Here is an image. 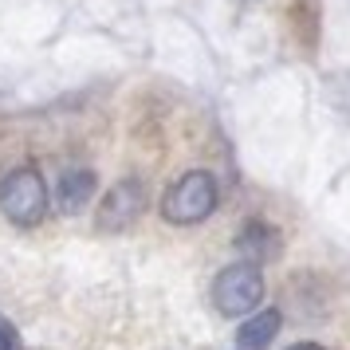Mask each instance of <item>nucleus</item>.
Wrapping results in <instances>:
<instances>
[{"instance_id":"nucleus-3","label":"nucleus","mask_w":350,"mask_h":350,"mask_svg":"<svg viewBox=\"0 0 350 350\" xmlns=\"http://www.w3.org/2000/svg\"><path fill=\"white\" fill-rule=\"evenodd\" d=\"M0 208H4V217L12 224L44 221V213H48V185H44L40 170L20 165V170H12V174L4 177V185H0Z\"/></svg>"},{"instance_id":"nucleus-2","label":"nucleus","mask_w":350,"mask_h":350,"mask_svg":"<svg viewBox=\"0 0 350 350\" xmlns=\"http://www.w3.org/2000/svg\"><path fill=\"white\" fill-rule=\"evenodd\" d=\"M260 299H264V275L252 260L228 264L213 284V303L221 315H256Z\"/></svg>"},{"instance_id":"nucleus-7","label":"nucleus","mask_w":350,"mask_h":350,"mask_svg":"<svg viewBox=\"0 0 350 350\" xmlns=\"http://www.w3.org/2000/svg\"><path fill=\"white\" fill-rule=\"evenodd\" d=\"M237 248H240V252H256L260 260H271V256H275V248H280V240H275V232H271V228H264V224H248V228L240 232Z\"/></svg>"},{"instance_id":"nucleus-8","label":"nucleus","mask_w":350,"mask_h":350,"mask_svg":"<svg viewBox=\"0 0 350 350\" xmlns=\"http://www.w3.org/2000/svg\"><path fill=\"white\" fill-rule=\"evenodd\" d=\"M0 350H24V338H20V331L8 323V319L0 315Z\"/></svg>"},{"instance_id":"nucleus-4","label":"nucleus","mask_w":350,"mask_h":350,"mask_svg":"<svg viewBox=\"0 0 350 350\" xmlns=\"http://www.w3.org/2000/svg\"><path fill=\"white\" fill-rule=\"evenodd\" d=\"M142 213H146V185L134 181V177H126V181L111 185V193L103 197L95 224L103 232H122V228H130Z\"/></svg>"},{"instance_id":"nucleus-1","label":"nucleus","mask_w":350,"mask_h":350,"mask_svg":"<svg viewBox=\"0 0 350 350\" xmlns=\"http://www.w3.org/2000/svg\"><path fill=\"white\" fill-rule=\"evenodd\" d=\"M217 177L205 174V170H193V174L177 177L174 189L165 193V201H161V217L170 224H201L217 208Z\"/></svg>"},{"instance_id":"nucleus-6","label":"nucleus","mask_w":350,"mask_h":350,"mask_svg":"<svg viewBox=\"0 0 350 350\" xmlns=\"http://www.w3.org/2000/svg\"><path fill=\"white\" fill-rule=\"evenodd\" d=\"M95 197V174L91 170H67L64 177H59V197H55V205H59V213H79L87 201Z\"/></svg>"},{"instance_id":"nucleus-9","label":"nucleus","mask_w":350,"mask_h":350,"mask_svg":"<svg viewBox=\"0 0 350 350\" xmlns=\"http://www.w3.org/2000/svg\"><path fill=\"white\" fill-rule=\"evenodd\" d=\"M287 350H327V347H319V342H295V347H287Z\"/></svg>"},{"instance_id":"nucleus-5","label":"nucleus","mask_w":350,"mask_h":350,"mask_svg":"<svg viewBox=\"0 0 350 350\" xmlns=\"http://www.w3.org/2000/svg\"><path fill=\"white\" fill-rule=\"evenodd\" d=\"M280 327H284V315H280L275 307H264V311L248 315L237 331L240 350H268V342L280 334Z\"/></svg>"}]
</instances>
